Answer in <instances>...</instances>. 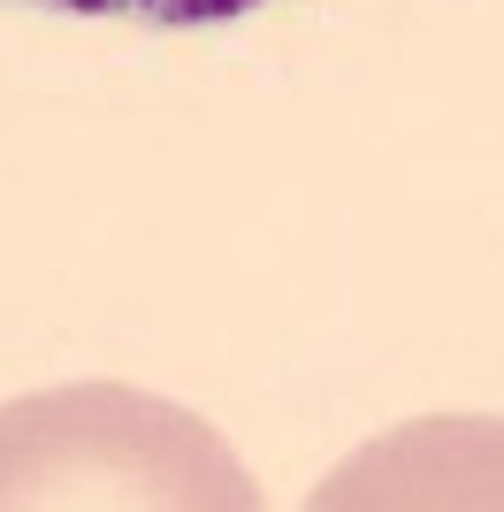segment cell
I'll return each instance as SVG.
<instances>
[{"label":"cell","mask_w":504,"mask_h":512,"mask_svg":"<svg viewBox=\"0 0 504 512\" xmlns=\"http://www.w3.org/2000/svg\"><path fill=\"white\" fill-rule=\"evenodd\" d=\"M0 505L16 512H138V505H230L260 512L268 490L199 413L123 383L31 390L0 406Z\"/></svg>","instance_id":"6da1fadb"},{"label":"cell","mask_w":504,"mask_h":512,"mask_svg":"<svg viewBox=\"0 0 504 512\" xmlns=\"http://www.w3.org/2000/svg\"><path fill=\"white\" fill-rule=\"evenodd\" d=\"M252 8H268V0H146L138 23H153V31H214V23H237Z\"/></svg>","instance_id":"7a4b0ae2"},{"label":"cell","mask_w":504,"mask_h":512,"mask_svg":"<svg viewBox=\"0 0 504 512\" xmlns=\"http://www.w3.org/2000/svg\"><path fill=\"white\" fill-rule=\"evenodd\" d=\"M16 8H46V16H146V0H16Z\"/></svg>","instance_id":"3957f363"}]
</instances>
